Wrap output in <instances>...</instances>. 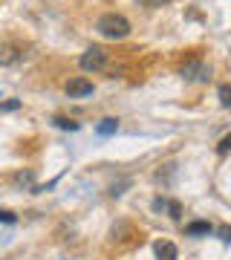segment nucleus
<instances>
[{"label": "nucleus", "instance_id": "1", "mask_svg": "<svg viewBox=\"0 0 231 260\" xmlns=\"http://www.w3.org/2000/svg\"><path fill=\"white\" fill-rule=\"evenodd\" d=\"M95 29H98V35L110 38V41H121V38L130 35V20L124 18V15H119V12H107V15H102V18L95 20Z\"/></svg>", "mask_w": 231, "mask_h": 260}, {"label": "nucleus", "instance_id": "2", "mask_svg": "<svg viewBox=\"0 0 231 260\" xmlns=\"http://www.w3.org/2000/svg\"><path fill=\"white\" fill-rule=\"evenodd\" d=\"M78 67H81L84 73H102L104 67H107V49L104 47H90L78 58Z\"/></svg>", "mask_w": 231, "mask_h": 260}, {"label": "nucleus", "instance_id": "3", "mask_svg": "<svg viewBox=\"0 0 231 260\" xmlns=\"http://www.w3.org/2000/svg\"><path fill=\"white\" fill-rule=\"evenodd\" d=\"M185 81H211V64L205 61H188V64L179 70Z\"/></svg>", "mask_w": 231, "mask_h": 260}, {"label": "nucleus", "instance_id": "4", "mask_svg": "<svg viewBox=\"0 0 231 260\" xmlns=\"http://www.w3.org/2000/svg\"><path fill=\"white\" fill-rule=\"evenodd\" d=\"M64 93L70 95V99H84V95H92V81H87V78H70V81L64 84Z\"/></svg>", "mask_w": 231, "mask_h": 260}, {"label": "nucleus", "instance_id": "5", "mask_svg": "<svg viewBox=\"0 0 231 260\" xmlns=\"http://www.w3.org/2000/svg\"><path fill=\"white\" fill-rule=\"evenodd\" d=\"M20 58H23L20 47H15V44H0V67H12V64H18Z\"/></svg>", "mask_w": 231, "mask_h": 260}, {"label": "nucleus", "instance_id": "6", "mask_svg": "<svg viewBox=\"0 0 231 260\" xmlns=\"http://www.w3.org/2000/svg\"><path fill=\"white\" fill-rule=\"evenodd\" d=\"M211 232H214V225L205 223V220H194V223L185 225V234H188V237H208Z\"/></svg>", "mask_w": 231, "mask_h": 260}, {"label": "nucleus", "instance_id": "7", "mask_svg": "<svg viewBox=\"0 0 231 260\" xmlns=\"http://www.w3.org/2000/svg\"><path fill=\"white\" fill-rule=\"evenodd\" d=\"M153 249H156V257L159 260H176V254H179V251H176V246L171 240H159Z\"/></svg>", "mask_w": 231, "mask_h": 260}, {"label": "nucleus", "instance_id": "8", "mask_svg": "<svg viewBox=\"0 0 231 260\" xmlns=\"http://www.w3.org/2000/svg\"><path fill=\"white\" fill-rule=\"evenodd\" d=\"M116 130H119V121L116 119H102L98 127H95V133H98V136H113Z\"/></svg>", "mask_w": 231, "mask_h": 260}, {"label": "nucleus", "instance_id": "9", "mask_svg": "<svg viewBox=\"0 0 231 260\" xmlns=\"http://www.w3.org/2000/svg\"><path fill=\"white\" fill-rule=\"evenodd\" d=\"M52 124H55V127H61V130H78V127H81L78 121L67 119V116H55V119H52Z\"/></svg>", "mask_w": 231, "mask_h": 260}, {"label": "nucleus", "instance_id": "10", "mask_svg": "<svg viewBox=\"0 0 231 260\" xmlns=\"http://www.w3.org/2000/svg\"><path fill=\"white\" fill-rule=\"evenodd\" d=\"M165 208L171 211V217H174V220H179V217H182V205L176 203V200H165Z\"/></svg>", "mask_w": 231, "mask_h": 260}, {"label": "nucleus", "instance_id": "11", "mask_svg": "<svg viewBox=\"0 0 231 260\" xmlns=\"http://www.w3.org/2000/svg\"><path fill=\"white\" fill-rule=\"evenodd\" d=\"M220 104L222 107H231V87L228 84H220Z\"/></svg>", "mask_w": 231, "mask_h": 260}, {"label": "nucleus", "instance_id": "12", "mask_svg": "<svg viewBox=\"0 0 231 260\" xmlns=\"http://www.w3.org/2000/svg\"><path fill=\"white\" fill-rule=\"evenodd\" d=\"M228 148H231V136H222L220 145H217V153H220V156H225V153H228Z\"/></svg>", "mask_w": 231, "mask_h": 260}, {"label": "nucleus", "instance_id": "13", "mask_svg": "<svg viewBox=\"0 0 231 260\" xmlns=\"http://www.w3.org/2000/svg\"><path fill=\"white\" fill-rule=\"evenodd\" d=\"M0 223H6V225H15V223H18V217H15L12 211H0Z\"/></svg>", "mask_w": 231, "mask_h": 260}, {"label": "nucleus", "instance_id": "14", "mask_svg": "<svg viewBox=\"0 0 231 260\" xmlns=\"http://www.w3.org/2000/svg\"><path fill=\"white\" fill-rule=\"evenodd\" d=\"M139 3H142V6H150V9H153V6H165V3H171V0H139Z\"/></svg>", "mask_w": 231, "mask_h": 260}, {"label": "nucleus", "instance_id": "15", "mask_svg": "<svg viewBox=\"0 0 231 260\" xmlns=\"http://www.w3.org/2000/svg\"><path fill=\"white\" fill-rule=\"evenodd\" d=\"M217 234H220V240H222V243H228V234H231V229H228V225H220V232H217Z\"/></svg>", "mask_w": 231, "mask_h": 260}, {"label": "nucleus", "instance_id": "16", "mask_svg": "<svg viewBox=\"0 0 231 260\" xmlns=\"http://www.w3.org/2000/svg\"><path fill=\"white\" fill-rule=\"evenodd\" d=\"M18 107H20V102H18V99H12V102H6V104H3V110H18Z\"/></svg>", "mask_w": 231, "mask_h": 260}]
</instances>
